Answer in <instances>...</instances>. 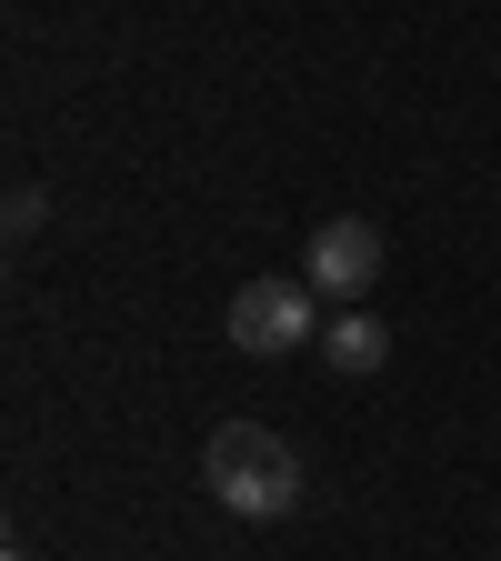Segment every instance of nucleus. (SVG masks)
<instances>
[{"instance_id": "obj_3", "label": "nucleus", "mask_w": 501, "mask_h": 561, "mask_svg": "<svg viewBox=\"0 0 501 561\" xmlns=\"http://www.w3.org/2000/svg\"><path fill=\"white\" fill-rule=\"evenodd\" d=\"M382 251H391V241H382V221H362V210H331V221L301 241V280H311L321 301H341V311H351V301L382 280Z\"/></svg>"}, {"instance_id": "obj_5", "label": "nucleus", "mask_w": 501, "mask_h": 561, "mask_svg": "<svg viewBox=\"0 0 501 561\" xmlns=\"http://www.w3.org/2000/svg\"><path fill=\"white\" fill-rule=\"evenodd\" d=\"M491 561H501V551H491Z\"/></svg>"}, {"instance_id": "obj_1", "label": "nucleus", "mask_w": 501, "mask_h": 561, "mask_svg": "<svg viewBox=\"0 0 501 561\" xmlns=\"http://www.w3.org/2000/svg\"><path fill=\"white\" fill-rule=\"evenodd\" d=\"M201 471H210V491H221V512H241V522H281V512H301V491H311L301 451L281 432H261V421H221Z\"/></svg>"}, {"instance_id": "obj_2", "label": "nucleus", "mask_w": 501, "mask_h": 561, "mask_svg": "<svg viewBox=\"0 0 501 561\" xmlns=\"http://www.w3.org/2000/svg\"><path fill=\"white\" fill-rule=\"evenodd\" d=\"M221 331H231V351H251V362H281V351L321 341V291L311 280H241Z\"/></svg>"}, {"instance_id": "obj_4", "label": "nucleus", "mask_w": 501, "mask_h": 561, "mask_svg": "<svg viewBox=\"0 0 501 561\" xmlns=\"http://www.w3.org/2000/svg\"><path fill=\"white\" fill-rule=\"evenodd\" d=\"M321 362H331L341 381L382 371V362H391V321H372L362 301H351V311H331V321H321Z\"/></svg>"}]
</instances>
